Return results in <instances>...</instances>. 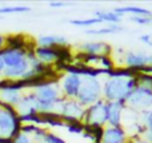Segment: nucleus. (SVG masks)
<instances>
[{"label":"nucleus","instance_id":"obj_1","mask_svg":"<svg viewBox=\"0 0 152 143\" xmlns=\"http://www.w3.org/2000/svg\"><path fill=\"white\" fill-rule=\"evenodd\" d=\"M139 78L131 74H116L103 84V99L107 102H126L137 87Z\"/></svg>","mask_w":152,"mask_h":143},{"label":"nucleus","instance_id":"obj_2","mask_svg":"<svg viewBox=\"0 0 152 143\" xmlns=\"http://www.w3.org/2000/svg\"><path fill=\"white\" fill-rule=\"evenodd\" d=\"M34 94L36 96L37 114H51V112H55L58 103L63 99L60 94V86L58 83L47 82V80H43V82L37 83L35 86Z\"/></svg>","mask_w":152,"mask_h":143},{"label":"nucleus","instance_id":"obj_3","mask_svg":"<svg viewBox=\"0 0 152 143\" xmlns=\"http://www.w3.org/2000/svg\"><path fill=\"white\" fill-rule=\"evenodd\" d=\"M20 117L13 107L0 104V139L11 142L20 133Z\"/></svg>","mask_w":152,"mask_h":143},{"label":"nucleus","instance_id":"obj_4","mask_svg":"<svg viewBox=\"0 0 152 143\" xmlns=\"http://www.w3.org/2000/svg\"><path fill=\"white\" fill-rule=\"evenodd\" d=\"M103 95V86L100 84L99 79L94 74H88L83 76L80 91L76 100L84 107H89L97 100L102 99Z\"/></svg>","mask_w":152,"mask_h":143},{"label":"nucleus","instance_id":"obj_5","mask_svg":"<svg viewBox=\"0 0 152 143\" xmlns=\"http://www.w3.org/2000/svg\"><path fill=\"white\" fill-rule=\"evenodd\" d=\"M83 120L87 126L94 128H102L108 125V102L102 98L96 103L86 109Z\"/></svg>","mask_w":152,"mask_h":143},{"label":"nucleus","instance_id":"obj_6","mask_svg":"<svg viewBox=\"0 0 152 143\" xmlns=\"http://www.w3.org/2000/svg\"><path fill=\"white\" fill-rule=\"evenodd\" d=\"M55 112L61 117L64 120H72L74 123L84 119L86 115V107L81 106L76 99H67L63 98L58 103Z\"/></svg>","mask_w":152,"mask_h":143},{"label":"nucleus","instance_id":"obj_7","mask_svg":"<svg viewBox=\"0 0 152 143\" xmlns=\"http://www.w3.org/2000/svg\"><path fill=\"white\" fill-rule=\"evenodd\" d=\"M126 103L131 106L132 110L139 111H150L152 110V87L137 84V87L128 95Z\"/></svg>","mask_w":152,"mask_h":143},{"label":"nucleus","instance_id":"obj_8","mask_svg":"<svg viewBox=\"0 0 152 143\" xmlns=\"http://www.w3.org/2000/svg\"><path fill=\"white\" fill-rule=\"evenodd\" d=\"M21 86L16 82H8L0 84V104L15 109L23 99Z\"/></svg>","mask_w":152,"mask_h":143},{"label":"nucleus","instance_id":"obj_9","mask_svg":"<svg viewBox=\"0 0 152 143\" xmlns=\"http://www.w3.org/2000/svg\"><path fill=\"white\" fill-rule=\"evenodd\" d=\"M83 83V75L80 72H69L64 75L60 80V91L67 96V99H77Z\"/></svg>","mask_w":152,"mask_h":143},{"label":"nucleus","instance_id":"obj_10","mask_svg":"<svg viewBox=\"0 0 152 143\" xmlns=\"http://www.w3.org/2000/svg\"><path fill=\"white\" fill-rule=\"evenodd\" d=\"M100 143H128V135L121 126L119 127L107 126L102 130Z\"/></svg>","mask_w":152,"mask_h":143},{"label":"nucleus","instance_id":"obj_11","mask_svg":"<svg viewBox=\"0 0 152 143\" xmlns=\"http://www.w3.org/2000/svg\"><path fill=\"white\" fill-rule=\"evenodd\" d=\"M0 55H1L3 60H4L5 67H13L27 59V50L5 47L4 50L0 52Z\"/></svg>","mask_w":152,"mask_h":143},{"label":"nucleus","instance_id":"obj_12","mask_svg":"<svg viewBox=\"0 0 152 143\" xmlns=\"http://www.w3.org/2000/svg\"><path fill=\"white\" fill-rule=\"evenodd\" d=\"M126 102H108V126L119 127L123 123Z\"/></svg>","mask_w":152,"mask_h":143},{"label":"nucleus","instance_id":"obj_13","mask_svg":"<svg viewBox=\"0 0 152 143\" xmlns=\"http://www.w3.org/2000/svg\"><path fill=\"white\" fill-rule=\"evenodd\" d=\"M126 64L129 68H144L152 66V55L143 52H128L126 55Z\"/></svg>","mask_w":152,"mask_h":143},{"label":"nucleus","instance_id":"obj_14","mask_svg":"<svg viewBox=\"0 0 152 143\" xmlns=\"http://www.w3.org/2000/svg\"><path fill=\"white\" fill-rule=\"evenodd\" d=\"M37 60L44 66V64H52L59 59V50L58 48H48V47H37L35 50Z\"/></svg>","mask_w":152,"mask_h":143},{"label":"nucleus","instance_id":"obj_15","mask_svg":"<svg viewBox=\"0 0 152 143\" xmlns=\"http://www.w3.org/2000/svg\"><path fill=\"white\" fill-rule=\"evenodd\" d=\"M80 50L86 54H89L92 56H105L110 52V45L102 42H91V43H83Z\"/></svg>","mask_w":152,"mask_h":143},{"label":"nucleus","instance_id":"obj_16","mask_svg":"<svg viewBox=\"0 0 152 143\" xmlns=\"http://www.w3.org/2000/svg\"><path fill=\"white\" fill-rule=\"evenodd\" d=\"M67 39L64 36H58V35H45L40 36L37 39V45L39 47H48V48H58L59 45H66Z\"/></svg>","mask_w":152,"mask_h":143},{"label":"nucleus","instance_id":"obj_17","mask_svg":"<svg viewBox=\"0 0 152 143\" xmlns=\"http://www.w3.org/2000/svg\"><path fill=\"white\" fill-rule=\"evenodd\" d=\"M118 15H124V13H132L134 16H152V12L142 7H136V5H127V7H118L113 10Z\"/></svg>","mask_w":152,"mask_h":143},{"label":"nucleus","instance_id":"obj_18","mask_svg":"<svg viewBox=\"0 0 152 143\" xmlns=\"http://www.w3.org/2000/svg\"><path fill=\"white\" fill-rule=\"evenodd\" d=\"M94 18H97L99 20L108 21V23H119L121 19L120 15H118L116 12H104V11H96L94 15Z\"/></svg>","mask_w":152,"mask_h":143},{"label":"nucleus","instance_id":"obj_19","mask_svg":"<svg viewBox=\"0 0 152 143\" xmlns=\"http://www.w3.org/2000/svg\"><path fill=\"white\" fill-rule=\"evenodd\" d=\"M31 8L29 7H24V5H7V7H0V15H8V13H24V12H29Z\"/></svg>","mask_w":152,"mask_h":143},{"label":"nucleus","instance_id":"obj_20","mask_svg":"<svg viewBox=\"0 0 152 143\" xmlns=\"http://www.w3.org/2000/svg\"><path fill=\"white\" fill-rule=\"evenodd\" d=\"M121 27L119 26H111V27H105V28H100V29H87L86 34L88 35H103V34H112V32L120 31Z\"/></svg>","mask_w":152,"mask_h":143},{"label":"nucleus","instance_id":"obj_21","mask_svg":"<svg viewBox=\"0 0 152 143\" xmlns=\"http://www.w3.org/2000/svg\"><path fill=\"white\" fill-rule=\"evenodd\" d=\"M71 24L74 26H77V27H91V26H95V24H99L102 23V20H99L97 18H91V19H84V20H71L69 21Z\"/></svg>","mask_w":152,"mask_h":143},{"label":"nucleus","instance_id":"obj_22","mask_svg":"<svg viewBox=\"0 0 152 143\" xmlns=\"http://www.w3.org/2000/svg\"><path fill=\"white\" fill-rule=\"evenodd\" d=\"M144 114V123H145V128H147V131H145V134L148 135V141H152V110L150 111H144L143 112Z\"/></svg>","mask_w":152,"mask_h":143},{"label":"nucleus","instance_id":"obj_23","mask_svg":"<svg viewBox=\"0 0 152 143\" xmlns=\"http://www.w3.org/2000/svg\"><path fill=\"white\" fill-rule=\"evenodd\" d=\"M11 143H35V142H34V138H32L29 134H26V133H23V131H20V133L11 141Z\"/></svg>","mask_w":152,"mask_h":143},{"label":"nucleus","instance_id":"obj_24","mask_svg":"<svg viewBox=\"0 0 152 143\" xmlns=\"http://www.w3.org/2000/svg\"><path fill=\"white\" fill-rule=\"evenodd\" d=\"M44 143H66V141L61 139L60 136H58L56 134H53V133H45Z\"/></svg>","mask_w":152,"mask_h":143},{"label":"nucleus","instance_id":"obj_25","mask_svg":"<svg viewBox=\"0 0 152 143\" xmlns=\"http://www.w3.org/2000/svg\"><path fill=\"white\" fill-rule=\"evenodd\" d=\"M132 20L140 26H148L152 23V16H132Z\"/></svg>","mask_w":152,"mask_h":143},{"label":"nucleus","instance_id":"obj_26","mask_svg":"<svg viewBox=\"0 0 152 143\" xmlns=\"http://www.w3.org/2000/svg\"><path fill=\"white\" fill-rule=\"evenodd\" d=\"M7 47V37L4 35H0V52Z\"/></svg>","mask_w":152,"mask_h":143},{"label":"nucleus","instance_id":"obj_27","mask_svg":"<svg viewBox=\"0 0 152 143\" xmlns=\"http://www.w3.org/2000/svg\"><path fill=\"white\" fill-rule=\"evenodd\" d=\"M4 68H5V64H4V60H3L1 55H0V75H3V72H4Z\"/></svg>","mask_w":152,"mask_h":143},{"label":"nucleus","instance_id":"obj_28","mask_svg":"<svg viewBox=\"0 0 152 143\" xmlns=\"http://www.w3.org/2000/svg\"><path fill=\"white\" fill-rule=\"evenodd\" d=\"M51 7H66V5H68L67 3H51Z\"/></svg>","mask_w":152,"mask_h":143},{"label":"nucleus","instance_id":"obj_29","mask_svg":"<svg viewBox=\"0 0 152 143\" xmlns=\"http://www.w3.org/2000/svg\"><path fill=\"white\" fill-rule=\"evenodd\" d=\"M140 143H144V142H140Z\"/></svg>","mask_w":152,"mask_h":143},{"label":"nucleus","instance_id":"obj_30","mask_svg":"<svg viewBox=\"0 0 152 143\" xmlns=\"http://www.w3.org/2000/svg\"><path fill=\"white\" fill-rule=\"evenodd\" d=\"M8 143H11V142H8Z\"/></svg>","mask_w":152,"mask_h":143}]
</instances>
